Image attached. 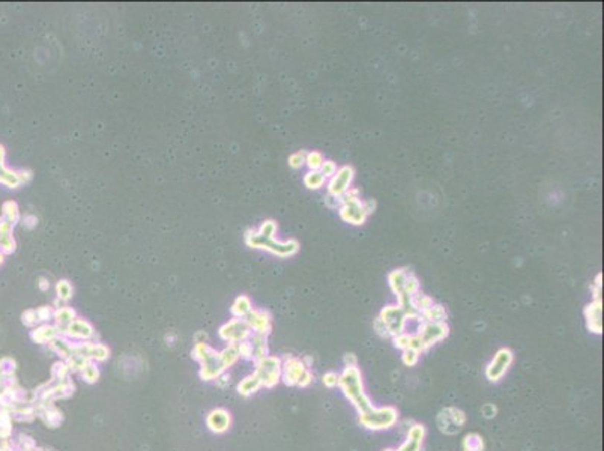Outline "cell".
I'll return each mask as SVG.
<instances>
[{
    "label": "cell",
    "mask_w": 604,
    "mask_h": 451,
    "mask_svg": "<svg viewBox=\"0 0 604 451\" xmlns=\"http://www.w3.org/2000/svg\"><path fill=\"white\" fill-rule=\"evenodd\" d=\"M63 334L66 337H69V338H74V340H89V338L93 337L95 331H93V327L87 321L77 317L72 324H69L66 327V330L63 331Z\"/></svg>",
    "instance_id": "e0dca14e"
},
{
    "label": "cell",
    "mask_w": 604,
    "mask_h": 451,
    "mask_svg": "<svg viewBox=\"0 0 604 451\" xmlns=\"http://www.w3.org/2000/svg\"><path fill=\"white\" fill-rule=\"evenodd\" d=\"M305 152L304 150H299V152H295V153H292L290 156H288V166L292 167V169H301L304 164H305Z\"/></svg>",
    "instance_id": "8d00e7d4"
},
{
    "label": "cell",
    "mask_w": 604,
    "mask_h": 451,
    "mask_svg": "<svg viewBox=\"0 0 604 451\" xmlns=\"http://www.w3.org/2000/svg\"><path fill=\"white\" fill-rule=\"evenodd\" d=\"M325 203H326V206H329V208H337V206L340 205V199L335 197V196L328 194L326 199H325Z\"/></svg>",
    "instance_id": "c3c4849f"
},
{
    "label": "cell",
    "mask_w": 604,
    "mask_h": 451,
    "mask_svg": "<svg viewBox=\"0 0 604 451\" xmlns=\"http://www.w3.org/2000/svg\"><path fill=\"white\" fill-rule=\"evenodd\" d=\"M586 328L594 334L603 332V300H594L585 307Z\"/></svg>",
    "instance_id": "7c38bea8"
},
{
    "label": "cell",
    "mask_w": 604,
    "mask_h": 451,
    "mask_svg": "<svg viewBox=\"0 0 604 451\" xmlns=\"http://www.w3.org/2000/svg\"><path fill=\"white\" fill-rule=\"evenodd\" d=\"M11 232V223H8V221H0V233L2 235H8Z\"/></svg>",
    "instance_id": "816d5d0a"
},
{
    "label": "cell",
    "mask_w": 604,
    "mask_h": 451,
    "mask_svg": "<svg viewBox=\"0 0 604 451\" xmlns=\"http://www.w3.org/2000/svg\"><path fill=\"white\" fill-rule=\"evenodd\" d=\"M410 340H412V334L402 332V334L392 337V344H394V348H397L400 351H406L410 348Z\"/></svg>",
    "instance_id": "836d02e7"
},
{
    "label": "cell",
    "mask_w": 604,
    "mask_h": 451,
    "mask_svg": "<svg viewBox=\"0 0 604 451\" xmlns=\"http://www.w3.org/2000/svg\"><path fill=\"white\" fill-rule=\"evenodd\" d=\"M207 426H209L211 430L218 432V433L227 430L229 426H230V415H229V412L224 411V409L212 411V412L209 414V417H207Z\"/></svg>",
    "instance_id": "ac0fdd59"
},
{
    "label": "cell",
    "mask_w": 604,
    "mask_h": 451,
    "mask_svg": "<svg viewBox=\"0 0 604 451\" xmlns=\"http://www.w3.org/2000/svg\"><path fill=\"white\" fill-rule=\"evenodd\" d=\"M220 358H221V362H223V365L224 367H229V365H231V364H234L236 362V360L239 358V351H238V346H234V344H230L229 348H226L221 354H220Z\"/></svg>",
    "instance_id": "4dcf8cb0"
},
{
    "label": "cell",
    "mask_w": 604,
    "mask_h": 451,
    "mask_svg": "<svg viewBox=\"0 0 604 451\" xmlns=\"http://www.w3.org/2000/svg\"><path fill=\"white\" fill-rule=\"evenodd\" d=\"M463 447H464L463 451H484V442L478 433H470L466 435L463 441Z\"/></svg>",
    "instance_id": "83f0119b"
},
{
    "label": "cell",
    "mask_w": 604,
    "mask_h": 451,
    "mask_svg": "<svg viewBox=\"0 0 604 451\" xmlns=\"http://www.w3.org/2000/svg\"><path fill=\"white\" fill-rule=\"evenodd\" d=\"M245 322L248 324L250 330L256 331V334L268 335L271 332V314L263 310H251L245 317Z\"/></svg>",
    "instance_id": "5bb4252c"
},
{
    "label": "cell",
    "mask_w": 604,
    "mask_h": 451,
    "mask_svg": "<svg viewBox=\"0 0 604 451\" xmlns=\"http://www.w3.org/2000/svg\"><path fill=\"white\" fill-rule=\"evenodd\" d=\"M260 387H261V382H260V379L257 378V375L254 373V375L245 378V379L238 385V392L242 394V395H250V394H253V392H256V391L259 390Z\"/></svg>",
    "instance_id": "d4e9b609"
},
{
    "label": "cell",
    "mask_w": 604,
    "mask_h": 451,
    "mask_svg": "<svg viewBox=\"0 0 604 451\" xmlns=\"http://www.w3.org/2000/svg\"><path fill=\"white\" fill-rule=\"evenodd\" d=\"M362 208H364L367 215L373 214L374 210H376V200H367V202H364V203H362Z\"/></svg>",
    "instance_id": "f907efd6"
},
{
    "label": "cell",
    "mask_w": 604,
    "mask_h": 451,
    "mask_svg": "<svg viewBox=\"0 0 604 451\" xmlns=\"http://www.w3.org/2000/svg\"><path fill=\"white\" fill-rule=\"evenodd\" d=\"M379 317L383 321V324L388 327V331L391 337L399 335L402 332H406L407 327V316L404 314L402 308L397 304H389L382 308Z\"/></svg>",
    "instance_id": "ba28073f"
},
{
    "label": "cell",
    "mask_w": 604,
    "mask_h": 451,
    "mask_svg": "<svg viewBox=\"0 0 604 451\" xmlns=\"http://www.w3.org/2000/svg\"><path fill=\"white\" fill-rule=\"evenodd\" d=\"M39 287H41L42 290H47V289H50V283H48V280H47V278H44V277H41V278H39Z\"/></svg>",
    "instance_id": "11a10c76"
},
{
    "label": "cell",
    "mask_w": 604,
    "mask_h": 451,
    "mask_svg": "<svg viewBox=\"0 0 604 451\" xmlns=\"http://www.w3.org/2000/svg\"><path fill=\"white\" fill-rule=\"evenodd\" d=\"M403 292L410 295V297L415 295L416 292H419V278L412 271H409L407 275H406V280H404V284H403Z\"/></svg>",
    "instance_id": "f1b7e54d"
},
{
    "label": "cell",
    "mask_w": 604,
    "mask_h": 451,
    "mask_svg": "<svg viewBox=\"0 0 604 451\" xmlns=\"http://www.w3.org/2000/svg\"><path fill=\"white\" fill-rule=\"evenodd\" d=\"M323 161H325L323 155L320 152H317V150H311V152H308L305 155V166L310 170H319Z\"/></svg>",
    "instance_id": "1f68e13d"
},
{
    "label": "cell",
    "mask_w": 604,
    "mask_h": 451,
    "mask_svg": "<svg viewBox=\"0 0 604 451\" xmlns=\"http://www.w3.org/2000/svg\"><path fill=\"white\" fill-rule=\"evenodd\" d=\"M83 378L86 379L87 382H93L98 378V368L92 364H86L83 367Z\"/></svg>",
    "instance_id": "b9f144b4"
},
{
    "label": "cell",
    "mask_w": 604,
    "mask_h": 451,
    "mask_svg": "<svg viewBox=\"0 0 604 451\" xmlns=\"http://www.w3.org/2000/svg\"><path fill=\"white\" fill-rule=\"evenodd\" d=\"M36 223H38V218H36V217H33V215L26 217V224H28V227H35Z\"/></svg>",
    "instance_id": "db71d44e"
},
{
    "label": "cell",
    "mask_w": 604,
    "mask_h": 451,
    "mask_svg": "<svg viewBox=\"0 0 604 451\" xmlns=\"http://www.w3.org/2000/svg\"><path fill=\"white\" fill-rule=\"evenodd\" d=\"M305 370H307V367L302 362V360L288 357L281 367V379L284 381L286 385H290V387L298 385V381Z\"/></svg>",
    "instance_id": "4fadbf2b"
},
{
    "label": "cell",
    "mask_w": 604,
    "mask_h": 451,
    "mask_svg": "<svg viewBox=\"0 0 604 451\" xmlns=\"http://www.w3.org/2000/svg\"><path fill=\"white\" fill-rule=\"evenodd\" d=\"M0 247H2L5 251H14V248H15V242H14V240H12L11 236H8V235H3V236L0 238Z\"/></svg>",
    "instance_id": "f6af8a7d"
},
{
    "label": "cell",
    "mask_w": 604,
    "mask_h": 451,
    "mask_svg": "<svg viewBox=\"0 0 604 451\" xmlns=\"http://www.w3.org/2000/svg\"><path fill=\"white\" fill-rule=\"evenodd\" d=\"M281 367L283 362L277 357H265L257 361L256 375L260 379L261 385H265L266 388L275 387L281 379Z\"/></svg>",
    "instance_id": "5b68a950"
},
{
    "label": "cell",
    "mask_w": 604,
    "mask_h": 451,
    "mask_svg": "<svg viewBox=\"0 0 604 451\" xmlns=\"http://www.w3.org/2000/svg\"><path fill=\"white\" fill-rule=\"evenodd\" d=\"M72 294H74V289H72V284H71L68 280H59L58 283H56V295H58V300L69 301L72 298Z\"/></svg>",
    "instance_id": "f546056e"
},
{
    "label": "cell",
    "mask_w": 604,
    "mask_h": 451,
    "mask_svg": "<svg viewBox=\"0 0 604 451\" xmlns=\"http://www.w3.org/2000/svg\"><path fill=\"white\" fill-rule=\"evenodd\" d=\"M23 317H26V324H28V325H33V324H36V321H39L36 311H33V310L28 311L26 316H23Z\"/></svg>",
    "instance_id": "681fc988"
},
{
    "label": "cell",
    "mask_w": 604,
    "mask_h": 451,
    "mask_svg": "<svg viewBox=\"0 0 604 451\" xmlns=\"http://www.w3.org/2000/svg\"><path fill=\"white\" fill-rule=\"evenodd\" d=\"M514 361V354L510 348H502L496 352L493 360L486 367V378L490 382H499Z\"/></svg>",
    "instance_id": "8992f818"
},
{
    "label": "cell",
    "mask_w": 604,
    "mask_h": 451,
    "mask_svg": "<svg viewBox=\"0 0 604 451\" xmlns=\"http://www.w3.org/2000/svg\"><path fill=\"white\" fill-rule=\"evenodd\" d=\"M311 382H313V373L310 372V368H307V370H305V372L301 375V378H299V381H298V385H296V387L305 388V387H308Z\"/></svg>",
    "instance_id": "ee69618b"
},
{
    "label": "cell",
    "mask_w": 604,
    "mask_h": 451,
    "mask_svg": "<svg viewBox=\"0 0 604 451\" xmlns=\"http://www.w3.org/2000/svg\"><path fill=\"white\" fill-rule=\"evenodd\" d=\"M251 349H253V358L259 361L265 357H268V343H266V335L261 334H254L251 338Z\"/></svg>",
    "instance_id": "cb8c5ba5"
},
{
    "label": "cell",
    "mask_w": 604,
    "mask_h": 451,
    "mask_svg": "<svg viewBox=\"0 0 604 451\" xmlns=\"http://www.w3.org/2000/svg\"><path fill=\"white\" fill-rule=\"evenodd\" d=\"M322 382H323V385H325V387H328V388H335V387H338V385H340V373H335V372H328V373H325V375H323V378H322Z\"/></svg>",
    "instance_id": "f35d334b"
},
{
    "label": "cell",
    "mask_w": 604,
    "mask_h": 451,
    "mask_svg": "<svg viewBox=\"0 0 604 451\" xmlns=\"http://www.w3.org/2000/svg\"><path fill=\"white\" fill-rule=\"evenodd\" d=\"M3 210H5L6 217H8L11 221H17V220H18V217H20V214H18V206H17L14 202H8V203H5Z\"/></svg>",
    "instance_id": "60d3db41"
},
{
    "label": "cell",
    "mask_w": 604,
    "mask_h": 451,
    "mask_svg": "<svg viewBox=\"0 0 604 451\" xmlns=\"http://www.w3.org/2000/svg\"><path fill=\"white\" fill-rule=\"evenodd\" d=\"M319 172L325 176V178H332L337 173V164L332 160H325L319 169Z\"/></svg>",
    "instance_id": "74e56055"
},
{
    "label": "cell",
    "mask_w": 604,
    "mask_h": 451,
    "mask_svg": "<svg viewBox=\"0 0 604 451\" xmlns=\"http://www.w3.org/2000/svg\"><path fill=\"white\" fill-rule=\"evenodd\" d=\"M32 178V175H30V172H20L18 173V180H28Z\"/></svg>",
    "instance_id": "9f6ffc18"
},
{
    "label": "cell",
    "mask_w": 604,
    "mask_h": 451,
    "mask_svg": "<svg viewBox=\"0 0 604 451\" xmlns=\"http://www.w3.org/2000/svg\"><path fill=\"white\" fill-rule=\"evenodd\" d=\"M340 199V206L342 205H350V203H358L361 202V196H359V190L358 188H349L345 194Z\"/></svg>",
    "instance_id": "e575fe53"
},
{
    "label": "cell",
    "mask_w": 604,
    "mask_h": 451,
    "mask_svg": "<svg viewBox=\"0 0 604 451\" xmlns=\"http://www.w3.org/2000/svg\"><path fill=\"white\" fill-rule=\"evenodd\" d=\"M277 230H278V226H277V223H275L274 220H265V221L260 224L257 233L261 235L263 238H274V235L277 233Z\"/></svg>",
    "instance_id": "d6a6232c"
},
{
    "label": "cell",
    "mask_w": 604,
    "mask_h": 451,
    "mask_svg": "<svg viewBox=\"0 0 604 451\" xmlns=\"http://www.w3.org/2000/svg\"><path fill=\"white\" fill-rule=\"evenodd\" d=\"M343 361H345L346 367H358V358H356V355L352 354V352L346 354Z\"/></svg>",
    "instance_id": "7dc6e473"
},
{
    "label": "cell",
    "mask_w": 604,
    "mask_h": 451,
    "mask_svg": "<svg viewBox=\"0 0 604 451\" xmlns=\"http://www.w3.org/2000/svg\"><path fill=\"white\" fill-rule=\"evenodd\" d=\"M373 328H374V331H376V334H377V335H380L382 338H388V337H391V334H389V331H388V327L383 324V321H382L380 317H376V319H374Z\"/></svg>",
    "instance_id": "ab89813d"
},
{
    "label": "cell",
    "mask_w": 604,
    "mask_h": 451,
    "mask_svg": "<svg viewBox=\"0 0 604 451\" xmlns=\"http://www.w3.org/2000/svg\"><path fill=\"white\" fill-rule=\"evenodd\" d=\"M60 334L56 325H42L32 332V338L38 343H51Z\"/></svg>",
    "instance_id": "ffe728a7"
},
{
    "label": "cell",
    "mask_w": 604,
    "mask_h": 451,
    "mask_svg": "<svg viewBox=\"0 0 604 451\" xmlns=\"http://www.w3.org/2000/svg\"><path fill=\"white\" fill-rule=\"evenodd\" d=\"M407 272H409L407 268H397V270L391 271L389 275H388L389 287H391V290L394 292L396 297L400 295L403 292V284H404V280H406Z\"/></svg>",
    "instance_id": "7402d4cb"
},
{
    "label": "cell",
    "mask_w": 604,
    "mask_h": 451,
    "mask_svg": "<svg viewBox=\"0 0 604 451\" xmlns=\"http://www.w3.org/2000/svg\"><path fill=\"white\" fill-rule=\"evenodd\" d=\"M399 412L392 406L372 408L370 411L359 414V424L369 430H386L397 424Z\"/></svg>",
    "instance_id": "3957f363"
},
{
    "label": "cell",
    "mask_w": 604,
    "mask_h": 451,
    "mask_svg": "<svg viewBox=\"0 0 604 451\" xmlns=\"http://www.w3.org/2000/svg\"><path fill=\"white\" fill-rule=\"evenodd\" d=\"M53 313H55V310L51 307H45V305L36 310V314H38L39 321H50L53 317Z\"/></svg>",
    "instance_id": "7bdbcfd3"
},
{
    "label": "cell",
    "mask_w": 604,
    "mask_h": 451,
    "mask_svg": "<svg viewBox=\"0 0 604 451\" xmlns=\"http://www.w3.org/2000/svg\"><path fill=\"white\" fill-rule=\"evenodd\" d=\"M426 436V427L423 424H413L407 430V438L397 450H385V451H421L423 448V441Z\"/></svg>",
    "instance_id": "9a60e30c"
},
{
    "label": "cell",
    "mask_w": 604,
    "mask_h": 451,
    "mask_svg": "<svg viewBox=\"0 0 604 451\" xmlns=\"http://www.w3.org/2000/svg\"><path fill=\"white\" fill-rule=\"evenodd\" d=\"M419 355H421V354H419L418 351H415V349H406V351H403V364H404L406 367H415V365L418 364V361H419Z\"/></svg>",
    "instance_id": "d590c367"
},
{
    "label": "cell",
    "mask_w": 604,
    "mask_h": 451,
    "mask_svg": "<svg viewBox=\"0 0 604 451\" xmlns=\"http://www.w3.org/2000/svg\"><path fill=\"white\" fill-rule=\"evenodd\" d=\"M448 334H450V328L447 322H421L416 330V335L421 340L424 351L432 348L437 341L447 338Z\"/></svg>",
    "instance_id": "52a82bcc"
},
{
    "label": "cell",
    "mask_w": 604,
    "mask_h": 451,
    "mask_svg": "<svg viewBox=\"0 0 604 451\" xmlns=\"http://www.w3.org/2000/svg\"><path fill=\"white\" fill-rule=\"evenodd\" d=\"M53 319H55L58 330L63 332L69 324H72L77 319V314H75V310L71 307H59L53 313Z\"/></svg>",
    "instance_id": "d6986e66"
},
{
    "label": "cell",
    "mask_w": 604,
    "mask_h": 451,
    "mask_svg": "<svg viewBox=\"0 0 604 451\" xmlns=\"http://www.w3.org/2000/svg\"><path fill=\"white\" fill-rule=\"evenodd\" d=\"M338 214L342 217V220L346 223L355 224V226H362L367 220V214L362 208V202L358 203H350V205H342Z\"/></svg>",
    "instance_id": "2e32d148"
},
{
    "label": "cell",
    "mask_w": 604,
    "mask_h": 451,
    "mask_svg": "<svg viewBox=\"0 0 604 451\" xmlns=\"http://www.w3.org/2000/svg\"><path fill=\"white\" fill-rule=\"evenodd\" d=\"M251 310H253V304L247 295H239L231 305V314L238 319H244Z\"/></svg>",
    "instance_id": "603a6c76"
},
{
    "label": "cell",
    "mask_w": 604,
    "mask_h": 451,
    "mask_svg": "<svg viewBox=\"0 0 604 451\" xmlns=\"http://www.w3.org/2000/svg\"><path fill=\"white\" fill-rule=\"evenodd\" d=\"M481 412H483V415H484L486 418H493V417L497 414V408H496L494 405H490V403H487V405H484V406H483Z\"/></svg>",
    "instance_id": "bcb514c9"
},
{
    "label": "cell",
    "mask_w": 604,
    "mask_h": 451,
    "mask_svg": "<svg viewBox=\"0 0 604 451\" xmlns=\"http://www.w3.org/2000/svg\"><path fill=\"white\" fill-rule=\"evenodd\" d=\"M601 286H603V274L600 272V274H597V277H595V281H594V286H592V287L601 289Z\"/></svg>",
    "instance_id": "f5cc1de1"
},
{
    "label": "cell",
    "mask_w": 604,
    "mask_h": 451,
    "mask_svg": "<svg viewBox=\"0 0 604 451\" xmlns=\"http://www.w3.org/2000/svg\"><path fill=\"white\" fill-rule=\"evenodd\" d=\"M448 313L443 305L440 304H433L430 308L421 313V321L423 322H447Z\"/></svg>",
    "instance_id": "44dd1931"
},
{
    "label": "cell",
    "mask_w": 604,
    "mask_h": 451,
    "mask_svg": "<svg viewBox=\"0 0 604 451\" xmlns=\"http://www.w3.org/2000/svg\"><path fill=\"white\" fill-rule=\"evenodd\" d=\"M193 354H194L193 355L194 358L201 361V378L203 379L211 381V379L217 378L224 370L220 354H217L214 349H211L206 343H197Z\"/></svg>",
    "instance_id": "277c9868"
},
{
    "label": "cell",
    "mask_w": 604,
    "mask_h": 451,
    "mask_svg": "<svg viewBox=\"0 0 604 451\" xmlns=\"http://www.w3.org/2000/svg\"><path fill=\"white\" fill-rule=\"evenodd\" d=\"M338 387L342 388L346 399L355 406L358 414H364L373 408V403L365 392L362 375L358 367H345V370L340 373Z\"/></svg>",
    "instance_id": "6da1fadb"
},
{
    "label": "cell",
    "mask_w": 604,
    "mask_h": 451,
    "mask_svg": "<svg viewBox=\"0 0 604 451\" xmlns=\"http://www.w3.org/2000/svg\"><path fill=\"white\" fill-rule=\"evenodd\" d=\"M437 427L447 435H456L466 424V414L457 408H445L437 415Z\"/></svg>",
    "instance_id": "9c48e42d"
},
{
    "label": "cell",
    "mask_w": 604,
    "mask_h": 451,
    "mask_svg": "<svg viewBox=\"0 0 604 451\" xmlns=\"http://www.w3.org/2000/svg\"><path fill=\"white\" fill-rule=\"evenodd\" d=\"M412 304H413L415 310H416V311L419 313V316H421L423 311H426L427 308L432 307L433 304H434V301H433V298H430L429 295H426V294L416 292L415 295H412Z\"/></svg>",
    "instance_id": "4316f807"
},
{
    "label": "cell",
    "mask_w": 604,
    "mask_h": 451,
    "mask_svg": "<svg viewBox=\"0 0 604 451\" xmlns=\"http://www.w3.org/2000/svg\"><path fill=\"white\" fill-rule=\"evenodd\" d=\"M245 244L251 248H260V250L269 251V253L280 256V257H290L299 251V242L296 240L280 242L274 238H263L256 230H247Z\"/></svg>",
    "instance_id": "7a4b0ae2"
},
{
    "label": "cell",
    "mask_w": 604,
    "mask_h": 451,
    "mask_svg": "<svg viewBox=\"0 0 604 451\" xmlns=\"http://www.w3.org/2000/svg\"><path fill=\"white\" fill-rule=\"evenodd\" d=\"M326 178L319 170H308L304 176V183L308 190H319L325 185Z\"/></svg>",
    "instance_id": "484cf974"
},
{
    "label": "cell",
    "mask_w": 604,
    "mask_h": 451,
    "mask_svg": "<svg viewBox=\"0 0 604 451\" xmlns=\"http://www.w3.org/2000/svg\"><path fill=\"white\" fill-rule=\"evenodd\" d=\"M353 176H355V169L352 166H349V164L337 169V173L331 178L329 183H328V194L335 196V197H342L346 191L350 188Z\"/></svg>",
    "instance_id": "8fae6325"
},
{
    "label": "cell",
    "mask_w": 604,
    "mask_h": 451,
    "mask_svg": "<svg viewBox=\"0 0 604 451\" xmlns=\"http://www.w3.org/2000/svg\"><path fill=\"white\" fill-rule=\"evenodd\" d=\"M218 334H220V337H221L224 341H229V343H241V341H245V340L251 335V330H250L248 324L245 322V319H238V317H234V319H231L230 322L224 324V325L220 328Z\"/></svg>",
    "instance_id": "30bf717a"
}]
</instances>
